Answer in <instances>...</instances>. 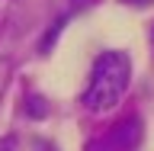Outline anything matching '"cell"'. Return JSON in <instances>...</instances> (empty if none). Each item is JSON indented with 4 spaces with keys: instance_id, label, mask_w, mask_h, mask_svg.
Instances as JSON below:
<instances>
[{
    "instance_id": "obj_1",
    "label": "cell",
    "mask_w": 154,
    "mask_h": 151,
    "mask_svg": "<svg viewBox=\"0 0 154 151\" xmlns=\"http://www.w3.org/2000/svg\"><path fill=\"white\" fill-rule=\"evenodd\" d=\"M128 80H132V61H128V55H122V52H103L93 61V71H90V80H87V90H84V106L90 113L112 109L125 96Z\"/></svg>"
},
{
    "instance_id": "obj_2",
    "label": "cell",
    "mask_w": 154,
    "mask_h": 151,
    "mask_svg": "<svg viewBox=\"0 0 154 151\" xmlns=\"http://www.w3.org/2000/svg\"><path fill=\"white\" fill-rule=\"evenodd\" d=\"M141 142V122L138 119H125V122L112 125L106 135H100L96 142H90L87 151H135Z\"/></svg>"
},
{
    "instance_id": "obj_3",
    "label": "cell",
    "mask_w": 154,
    "mask_h": 151,
    "mask_svg": "<svg viewBox=\"0 0 154 151\" xmlns=\"http://www.w3.org/2000/svg\"><path fill=\"white\" fill-rule=\"evenodd\" d=\"M29 113H32V116H45V106H42L38 96H29Z\"/></svg>"
},
{
    "instance_id": "obj_4",
    "label": "cell",
    "mask_w": 154,
    "mask_h": 151,
    "mask_svg": "<svg viewBox=\"0 0 154 151\" xmlns=\"http://www.w3.org/2000/svg\"><path fill=\"white\" fill-rule=\"evenodd\" d=\"M35 151H58V148H55V145H48V142H38Z\"/></svg>"
},
{
    "instance_id": "obj_5",
    "label": "cell",
    "mask_w": 154,
    "mask_h": 151,
    "mask_svg": "<svg viewBox=\"0 0 154 151\" xmlns=\"http://www.w3.org/2000/svg\"><path fill=\"white\" fill-rule=\"evenodd\" d=\"M125 3H135V7H144V3H151V0H125Z\"/></svg>"
},
{
    "instance_id": "obj_6",
    "label": "cell",
    "mask_w": 154,
    "mask_h": 151,
    "mask_svg": "<svg viewBox=\"0 0 154 151\" xmlns=\"http://www.w3.org/2000/svg\"><path fill=\"white\" fill-rule=\"evenodd\" d=\"M151 48H154V26H151Z\"/></svg>"
}]
</instances>
